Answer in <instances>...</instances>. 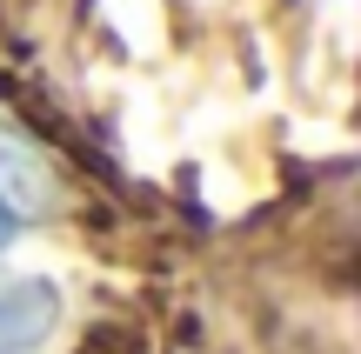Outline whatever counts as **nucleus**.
<instances>
[{
    "mask_svg": "<svg viewBox=\"0 0 361 354\" xmlns=\"http://www.w3.org/2000/svg\"><path fill=\"white\" fill-rule=\"evenodd\" d=\"M80 354H147V341H134L128 328H114V321H101V328L80 341Z\"/></svg>",
    "mask_w": 361,
    "mask_h": 354,
    "instance_id": "2",
    "label": "nucleus"
},
{
    "mask_svg": "<svg viewBox=\"0 0 361 354\" xmlns=\"http://www.w3.org/2000/svg\"><path fill=\"white\" fill-rule=\"evenodd\" d=\"M61 321V288L47 274H0V354L40 348Z\"/></svg>",
    "mask_w": 361,
    "mask_h": 354,
    "instance_id": "1",
    "label": "nucleus"
},
{
    "mask_svg": "<svg viewBox=\"0 0 361 354\" xmlns=\"http://www.w3.org/2000/svg\"><path fill=\"white\" fill-rule=\"evenodd\" d=\"M13 234H20V221H13V201H7V194H0V248H7V241H13Z\"/></svg>",
    "mask_w": 361,
    "mask_h": 354,
    "instance_id": "3",
    "label": "nucleus"
}]
</instances>
